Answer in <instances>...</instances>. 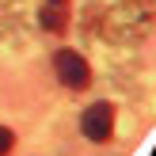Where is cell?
<instances>
[{"label":"cell","mask_w":156,"mask_h":156,"mask_svg":"<svg viewBox=\"0 0 156 156\" xmlns=\"http://www.w3.org/2000/svg\"><path fill=\"white\" fill-rule=\"evenodd\" d=\"M152 15H156L152 0H118V4L103 15L99 34H103L111 46H137V42L149 38Z\"/></svg>","instance_id":"6da1fadb"},{"label":"cell","mask_w":156,"mask_h":156,"mask_svg":"<svg viewBox=\"0 0 156 156\" xmlns=\"http://www.w3.org/2000/svg\"><path fill=\"white\" fill-rule=\"evenodd\" d=\"M53 73H57V80L65 84V88H73V91H84L91 84V69H88V61H84L76 50H57L53 53Z\"/></svg>","instance_id":"7a4b0ae2"},{"label":"cell","mask_w":156,"mask_h":156,"mask_svg":"<svg viewBox=\"0 0 156 156\" xmlns=\"http://www.w3.org/2000/svg\"><path fill=\"white\" fill-rule=\"evenodd\" d=\"M80 129L88 141H111V129H114V107L111 103H91L88 111L80 114Z\"/></svg>","instance_id":"3957f363"},{"label":"cell","mask_w":156,"mask_h":156,"mask_svg":"<svg viewBox=\"0 0 156 156\" xmlns=\"http://www.w3.org/2000/svg\"><path fill=\"white\" fill-rule=\"evenodd\" d=\"M38 23H42V30H50V34H61V30L69 27V0H42Z\"/></svg>","instance_id":"277c9868"},{"label":"cell","mask_w":156,"mask_h":156,"mask_svg":"<svg viewBox=\"0 0 156 156\" xmlns=\"http://www.w3.org/2000/svg\"><path fill=\"white\" fill-rule=\"evenodd\" d=\"M12 145H15V133H12L8 126H0V156H8V152H12Z\"/></svg>","instance_id":"5b68a950"}]
</instances>
